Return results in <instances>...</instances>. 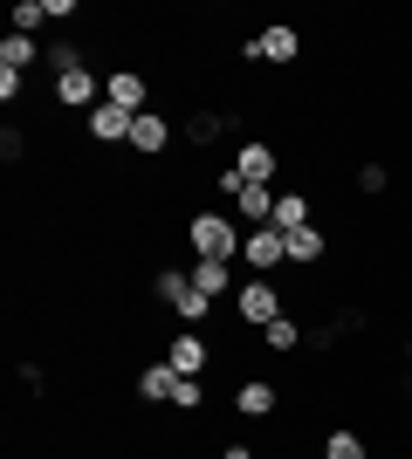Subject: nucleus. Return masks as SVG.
<instances>
[{"mask_svg":"<svg viewBox=\"0 0 412 459\" xmlns=\"http://www.w3.org/2000/svg\"><path fill=\"white\" fill-rule=\"evenodd\" d=\"M186 233H193V254H199V261H234V247L248 240V233H234V220H220V212H199Z\"/></svg>","mask_w":412,"mask_h":459,"instance_id":"f257e3e1","label":"nucleus"},{"mask_svg":"<svg viewBox=\"0 0 412 459\" xmlns=\"http://www.w3.org/2000/svg\"><path fill=\"white\" fill-rule=\"evenodd\" d=\"M241 261H248L255 274L282 268V261H289V233H282V227H248V240H241Z\"/></svg>","mask_w":412,"mask_h":459,"instance_id":"f03ea898","label":"nucleus"},{"mask_svg":"<svg viewBox=\"0 0 412 459\" xmlns=\"http://www.w3.org/2000/svg\"><path fill=\"white\" fill-rule=\"evenodd\" d=\"M295 56H302V35H295L289 21H275V28H261L248 41V62H295Z\"/></svg>","mask_w":412,"mask_h":459,"instance_id":"7ed1b4c3","label":"nucleus"},{"mask_svg":"<svg viewBox=\"0 0 412 459\" xmlns=\"http://www.w3.org/2000/svg\"><path fill=\"white\" fill-rule=\"evenodd\" d=\"M56 103H69V110H83V103H97V76L83 69L76 56H62V76H56Z\"/></svg>","mask_w":412,"mask_h":459,"instance_id":"20e7f679","label":"nucleus"},{"mask_svg":"<svg viewBox=\"0 0 412 459\" xmlns=\"http://www.w3.org/2000/svg\"><path fill=\"white\" fill-rule=\"evenodd\" d=\"M220 186L234 192L241 220H255V227H268V220H275V192H268V186H241V172H227V178H220Z\"/></svg>","mask_w":412,"mask_h":459,"instance_id":"39448f33","label":"nucleus"},{"mask_svg":"<svg viewBox=\"0 0 412 459\" xmlns=\"http://www.w3.org/2000/svg\"><path fill=\"white\" fill-rule=\"evenodd\" d=\"M158 295H165V302H172L179 316H186V323H199V316L214 308V302H206V295L193 288V274H158Z\"/></svg>","mask_w":412,"mask_h":459,"instance_id":"423d86ee","label":"nucleus"},{"mask_svg":"<svg viewBox=\"0 0 412 459\" xmlns=\"http://www.w3.org/2000/svg\"><path fill=\"white\" fill-rule=\"evenodd\" d=\"M241 316H248V323H255V329L282 323V295H275L268 281H248V288H241Z\"/></svg>","mask_w":412,"mask_h":459,"instance_id":"0eeeda50","label":"nucleus"},{"mask_svg":"<svg viewBox=\"0 0 412 459\" xmlns=\"http://www.w3.org/2000/svg\"><path fill=\"white\" fill-rule=\"evenodd\" d=\"M103 103H118V110L145 117V76H131V69H118V76H103Z\"/></svg>","mask_w":412,"mask_h":459,"instance_id":"6e6552de","label":"nucleus"},{"mask_svg":"<svg viewBox=\"0 0 412 459\" xmlns=\"http://www.w3.org/2000/svg\"><path fill=\"white\" fill-rule=\"evenodd\" d=\"M131 124H137V117L118 110V103H97V110H90V137H103V144H118V137L131 144Z\"/></svg>","mask_w":412,"mask_h":459,"instance_id":"1a4fd4ad","label":"nucleus"},{"mask_svg":"<svg viewBox=\"0 0 412 459\" xmlns=\"http://www.w3.org/2000/svg\"><path fill=\"white\" fill-rule=\"evenodd\" d=\"M234 172H241V186H268V178H275V152H268V144H241Z\"/></svg>","mask_w":412,"mask_h":459,"instance_id":"9d476101","label":"nucleus"},{"mask_svg":"<svg viewBox=\"0 0 412 459\" xmlns=\"http://www.w3.org/2000/svg\"><path fill=\"white\" fill-rule=\"evenodd\" d=\"M165 144H172V124H165L158 110H145V117L131 124V152H145V158H152V152H165Z\"/></svg>","mask_w":412,"mask_h":459,"instance_id":"9b49d317","label":"nucleus"},{"mask_svg":"<svg viewBox=\"0 0 412 459\" xmlns=\"http://www.w3.org/2000/svg\"><path fill=\"white\" fill-rule=\"evenodd\" d=\"M165 364H172L179 377H199V370H206V343H199V336H179V343L165 350Z\"/></svg>","mask_w":412,"mask_h":459,"instance_id":"f8f14e48","label":"nucleus"},{"mask_svg":"<svg viewBox=\"0 0 412 459\" xmlns=\"http://www.w3.org/2000/svg\"><path fill=\"white\" fill-rule=\"evenodd\" d=\"M172 391H179V370L172 364H152L145 377H137V398H152V404H172Z\"/></svg>","mask_w":412,"mask_h":459,"instance_id":"ddd939ff","label":"nucleus"},{"mask_svg":"<svg viewBox=\"0 0 412 459\" xmlns=\"http://www.w3.org/2000/svg\"><path fill=\"white\" fill-rule=\"evenodd\" d=\"M234 411H248V419H268V411H275V384L248 377V384L234 391Z\"/></svg>","mask_w":412,"mask_h":459,"instance_id":"4468645a","label":"nucleus"},{"mask_svg":"<svg viewBox=\"0 0 412 459\" xmlns=\"http://www.w3.org/2000/svg\"><path fill=\"white\" fill-rule=\"evenodd\" d=\"M268 227H282V233L310 227V199H302V192H282V199H275V220H268Z\"/></svg>","mask_w":412,"mask_h":459,"instance_id":"2eb2a0df","label":"nucleus"},{"mask_svg":"<svg viewBox=\"0 0 412 459\" xmlns=\"http://www.w3.org/2000/svg\"><path fill=\"white\" fill-rule=\"evenodd\" d=\"M28 62H35V35H7L0 41V76H21Z\"/></svg>","mask_w":412,"mask_h":459,"instance_id":"dca6fc26","label":"nucleus"},{"mask_svg":"<svg viewBox=\"0 0 412 459\" xmlns=\"http://www.w3.org/2000/svg\"><path fill=\"white\" fill-rule=\"evenodd\" d=\"M227 281H234V268H227V261H199V268H193V288L206 295V302H214V295H227Z\"/></svg>","mask_w":412,"mask_h":459,"instance_id":"f3484780","label":"nucleus"},{"mask_svg":"<svg viewBox=\"0 0 412 459\" xmlns=\"http://www.w3.org/2000/svg\"><path fill=\"white\" fill-rule=\"evenodd\" d=\"M289 261H323V233H316V227H295L289 233Z\"/></svg>","mask_w":412,"mask_h":459,"instance_id":"a211bd4d","label":"nucleus"},{"mask_svg":"<svg viewBox=\"0 0 412 459\" xmlns=\"http://www.w3.org/2000/svg\"><path fill=\"white\" fill-rule=\"evenodd\" d=\"M41 21H48V0H21L14 7V35H35Z\"/></svg>","mask_w":412,"mask_h":459,"instance_id":"6ab92c4d","label":"nucleus"},{"mask_svg":"<svg viewBox=\"0 0 412 459\" xmlns=\"http://www.w3.org/2000/svg\"><path fill=\"white\" fill-rule=\"evenodd\" d=\"M323 459H364V439H357V432H330Z\"/></svg>","mask_w":412,"mask_h":459,"instance_id":"aec40b11","label":"nucleus"},{"mask_svg":"<svg viewBox=\"0 0 412 459\" xmlns=\"http://www.w3.org/2000/svg\"><path fill=\"white\" fill-rule=\"evenodd\" d=\"M261 336H268V350H295V343H302V329H295L289 316H282V323H268Z\"/></svg>","mask_w":412,"mask_h":459,"instance_id":"412c9836","label":"nucleus"},{"mask_svg":"<svg viewBox=\"0 0 412 459\" xmlns=\"http://www.w3.org/2000/svg\"><path fill=\"white\" fill-rule=\"evenodd\" d=\"M172 404H179V411H193V404H206V391H199V377H179Z\"/></svg>","mask_w":412,"mask_h":459,"instance_id":"4be33fe9","label":"nucleus"},{"mask_svg":"<svg viewBox=\"0 0 412 459\" xmlns=\"http://www.w3.org/2000/svg\"><path fill=\"white\" fill-rule=\"evenodd\" d=\"M186 137H193V144H214V137H220V117H193V131H186Z\"/></svg>","mask_w":412,"mask_h":459,"instance_id":"5701e85b","label":"nucleus"},{"mask_svg":"<svg viewBox=\"0 0 412 459\" xmlns=\"http://www.w3.org/2000/svg\"><path fill=\"white\" fill-rule=\"evenodd\" d=\"M227 459H255V453H241V446H234V453H227Z\"/></svg>","mask_w":412,"mask_h":459,"instance_id":"b1692460","label":"nucleus"},{"mask_svg":"<svg viewBox=\"0 0 412 459\" xmlns=\"http://www.w3.org/2000/svg\"><path fill=\"white\" fill-rule=\"evenodd\" d=\"M406 357H412V343H406Z\"/></svg>","mask_w":412,"mask_h":459,"instance_id":"393cba45","label":"nucleus"}]
</instances>
